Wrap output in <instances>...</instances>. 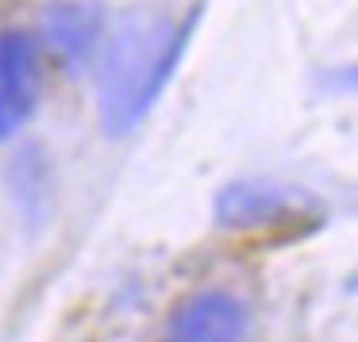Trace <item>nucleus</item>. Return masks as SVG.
<instances>
[{"label": "nucleus", "mask_w": 358, "mask_h": 342, "mask_svg": "<svg viewBox=\"0 0 358 342\" xmlns=\"http://www.w3.org/2000/svg\"><path fill=\"white\" fill-rule=\"evenodd\" d=\"M193 27L196 12H189L181 24L155 8H131L120 16L101 50L96 73V112L108 135H127L150 112L170 85Z\"/></svg>", "instance_id": "1"}, {"label": "nucleus", "mask_w": 358, "mask_h": 342, "mask_svg": "<svg viewBox=\"0 0 358 342\" xmlns=\"http://www.w3.org/2000/svg\"><path fill=\"white\" fill-rule=\"evenodd\" d=\"M250 311L224 288H201L170 311L162 342H247Z\"/></svg>", "instance_id": "2"}, {"label": "nucleus", "mask_w": 358, "mask_h": 342, "mask_svg": "<svg viewBox=\"0 0 358 342\" xmlns=\"http://www.w3.org/2000/svg\"><path fill=\"white\" fill-rule=\"evenodd\" d=\"M304 204V193L273 181H231L216 193V219L227 231H258L293 219Z\"/></svg>", "instance_id": "3"}, {"label": "nucleus", "mask_w": 358, "mask_h": 342, "mask_svg": "<svg viewBox=\"0 0 358 342\" xmlns=\"http://www.w3.org/2000/svg\"><path fill=\"white\" fill-rule=\"evenodd\" d=\"M39 31L47 50L66 70H81L104 39V12L93 0H55L43 12Z\"/></svg>", "instance_id": "5"}, {"label": "nucleus", "mask_w": 358, "mask_h": 342, "mask_svg": "<svg viewBox=\"0 0 358 342\" xmlns=\"http://www.w3.org/2000/svg\"><path fill=\"white\" fill-rule=\"evenodd\" d=\"M39 101V54L24 31H0V142L31 119Z\"/></svg>", "instance_id": "4"}]
</instances>
